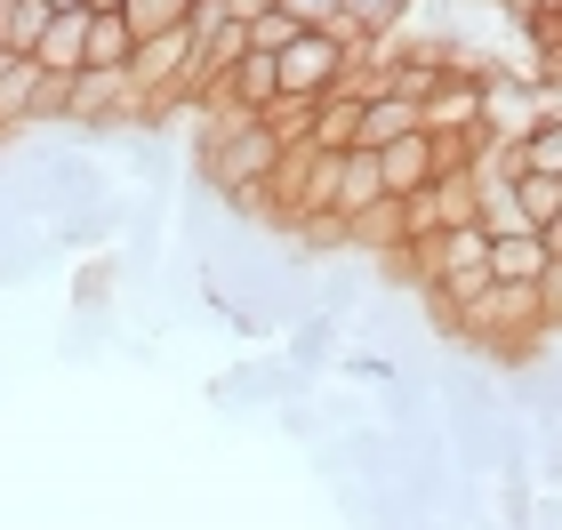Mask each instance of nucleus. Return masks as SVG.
<instances>
[{
  "instance_id": "obj_1",
  "label": "nucleus",
  "mask_w": 562,
  "mask_h": 530,
  "mask_svg": "<svg viewBox=\"0 0 562 530\" xmlns=\"http://www.w3.org/2000/svg\"><path fill=\"white\" fill-rule=\"evenodd\" d=\"M442 322H450V338H467V346H482V353H530V346L547 338L539 290H530V282H498V273H491V290H482V297L450 306Z\"/></svg>"
},
{
  "instance_id": "obj_2",
  "label": "nucleus",
  "mask_w": 562,
  "mask_h": 530,
  "mask_svg": "<svg viewBox=\"0 0 562 530\" xmlns=\"http://www.w3.org/2000/svg\"><path fill=\"white\" fill-rule=\"evenodd\" d=\"M346 57H353V48H346L338 33H322V24H297V33L273 48V81H281V97H322V89L346 72Z\"/></svg>"
},
{
  "instance_id": "obj_3",
  "label": "nucleus",
  "mask_w": 562,
  "mask_h": 530,
  "mask_svg": "<svg viewBox=\"0 0 562 530\" xmlns=\"http://www.w3.org/2000/svg\"><path fill=\"white\" fill-rule=\"evenodd\" d=\"M33 121H57V81L41 72V57H9L0 48V129H33Z\"/></svg>"
},
{
  "instance_id": "obj_4",
  "label": "nucleus",
  "mask_w": 562,
  "mask_h": 530,
  "mask_svg": "<svg viewBox=\"0 0 562 530\" xmlns=\"http://www.w3.org/2000/svg\"><path fill=\"white\" fill-rule=\"evenodd\" d=\"M450 161H442V145H434L426 129H411V137H394V145H378V177H386V201H402V193H418V185H434Z\"/></svg>"
},
{
  "instance_id": "obj_5",
  "label": "nucleus",
  "mask_w": 562,
  "mask_h": 530,
  "mask_svg": "<svg viewBox=\"0 0 562 530\" xmlns=\"http://www.w3.org/2000/svg\"><path fill=\"white\" fill-rule=\"evenodd\" d=\"M411 129H426V105L418 97H402V89H370L362 105H353V145H394V137H411Z\"/></svg>"
},
{
  "instance_id": "obj_6",
  "label": "nucleus",
  "mask_w": 562,
  "mask_h": 530,
  "mask_svg": "<svg viewBox=\"0 0 562 530\" xmlns=\"http://www.w3.org/2000/svg\"><path fill=\"white\" fill-rule=\"evenodd\" d=\"M33 57H41V72H48V81H72V72L89 65V9H57Z\"/></svg>"
},
{
  "instance_id": "obj_7",
  "label": "nucleus",
  "mask_w": 562,
  "mask_h": 530,
  "mask_svg": "<svg viewBox=\"0 0 562 530\" xmlns=\"http://www.w3.org/2000/svg\"><path fill=\"white\" fill-rule=\"evenodd\" d=\"M547 258H554V249H547V234H530V225H522V234H491V273H498V282H539Z\"/></svg>"
},
{
  "instance_id": "obj_8",
  "label": "nucleus",
  "mask_w": 562,
  "mask_h": 530,
  "mask_svg": "<svg viewBox=\"0 0 562 530\" xmlns=\"http://www.w3.org/2000/svg\"><path fill=\"white\" fill-rule=\"evenodd\" d=\"M48 16H57L48 0H0V48H9V57H33Z\"/></svg>"
},
{
  "instance_id": "obj_9",
  "label": "nucleus",
  "mask_w": 562,
  "mask_h": 530,
  "mask_svg": "<svg viewBox=\"0 0 562 530\" xmlns=\"http://www.w3.org/2000/svg\"><path fill=\"white\" fill-rule=\"evenodd\" d=\"M130 48H137L130 16L121 9H89V65H130Z\"/></svg>"
},
{
  "instance_id": "obj_10",
  "label": "nucleus",
  "mask_w": 562,
  "mask_h": 530,
  "mask_svg": "<svg viewBox=\"0 0 562 530\" xmlns=\"http://www.w3.org/2000/svg\"><path fill=\"white\" fill-rule=\"evenodd\" d=\"M515 201H522V225L562 217V177H547V169H515Z\"/></svg>"
},
{
  "instance_id": "obj_11",
  "label": "nucleus",
  "mask_w": 562,
  "mask_h": 530,
  "mask_svg": "<svg viewBox=\"0 0 562 530\" xmlns=\"http://www.w3.org/2000/svg\"><path fill=\"white\" fill-rule=\"evenodd\" d=\"M329 362H338V377H353V386H370V394L394 377V353H378V346H338Z\"/></svg>"
},
{
  "instance_id": "obj_12",
  "label": "nucleus",
  "mask_w": 562,
  "mask_h": 530,
  "mask_svg": "<svg viewBox=\"0 0 562 530\" xmlns=\"http://www.w3.org/2000/svg\"><path fill=\"white\" fill-rule=\"evenodd\" d=\"M186 9H193V0H121V16H130L137 41H145V33H169V24H186Z\"/></svg>"
},
{
  "instance_id": "obj_13",
  "label": "nucleus",
  "mask_w": 562,
  "mask_h": 530,
  "mask_svg": "<svg viewBox=\"0 0 562 530\" xmlns=\"http://www.w3.org/2000/svg\"><path fill=\"white\" fill-rule=\"evenodd\" d=\"M241 33H249V48H281V41H290V33H297V16H290V9H281V0H273V9H266V16H249V24H241Z\"/></svg>"
},
{
  "instance_id": "obj_14",
  "label": "nucleus",
  "mask_w": 562,
  "mask_h": 530,
  "mask_svg": "<svg viewBox=\"0 0 562 530\" xmlns=\"http://www.w3.org/2000/svg\"><path fill=\"white\" fill-rule=\"evenodd\" d=\"M530 290H539V314H547V338H554V330H562V258H547Z\"/></svg>"
},
{
  "instance_id": "obj_15",
  "label": "nucleus",
  "mask_w": 562,
  "mask_h": 530,
  "mask_svg": "<svg viewBox=\"0 0 562 530\" xmlns=\"http://www.w3.org/2000/svg\"><path fill=\"white\" fill-rule=\"evenodd\" d=\"M281 9H290L297 24H338V16H346V0H281Z\"/></svg>"
},
{
  "instance_id": "obj_16",
  "label": "nucleus",
  "mask_w": 562,
  "mask_h": 530,
  "mask_svg": "<svg viewBox=\"0 0 562 530\" xmlns=\"http://www.w3.org/2000/svg\"><path fill=\"white\" fill-rule=\"evenodd\" d=\"M539 234H547V249H554V258H562V217H547V225H539Z\"/></svg>"
},
{
  "instance_id": "obj_17",
  "label": "nucleus",
  "mask_w": 562,
  "mask_h": 530,
  "mask_svg": "<svg viewBox=\"0 0 562 530\" xmlns=\"http://www.w3.org/2000/svg\"><path fill=\"white\" fill-rule=\"evenodd\" d=\"M48 9H89V0H48Z\"/></svg>"
}]
</instances>
